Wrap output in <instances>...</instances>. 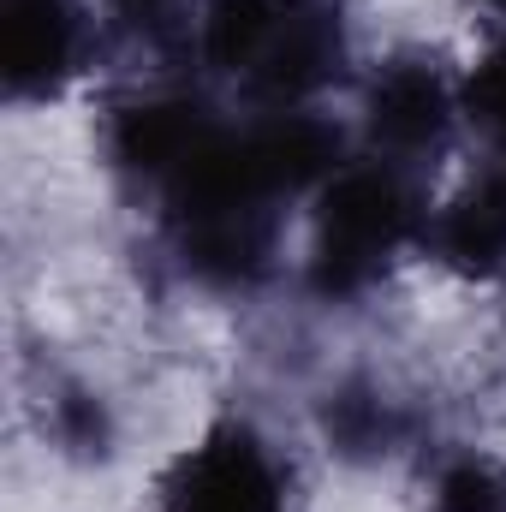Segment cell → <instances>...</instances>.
I'll return each instance as SVG.
<instances>
[{
	"label": "cell",
	"instance_id": "1",
	"mask_svg": "<svg viewBox=\"0 0 506 512\" xmlns=\"http://www.w3.org/2000/svg\"><path fill=\"white\" fill-rule=\"evenodd\" d=\"M411 233V197L387 179V173H346L328 191L322 209V286H358L381 268V256Z\"/></svg>",
	"mask_w": 506,
	"mask_h": 512
},
{
	"label": "cell",
	"instance_id": "2",
	"mask_svg": "<svg viewBox=\"0 0 506 512\" xmlns=\"http://www.w3.org/2000/svg\"><path fill=\"white\" fill-rule=\"evenodd\" d=\"M167 512H280V483L251 435H215L179 465Z\"/></svg>",
	"mask_w": 506,
	"mask_h": 512
},
{
	"label": "cell",
	"instance_id": "3",
	"mask_svg": "<svg viewBox=\"0 0 506 512\" xmlns=\"http://www.w3.org/2000/svg\"><path fill=\"white\" fill-rule=\"evenodd\" d=\"M72 54V24L54 0H12L6 12V72L18 90L48 84Z\"/></svg>",
	"mask_w": 506,
	"mask_h": 512
},
{
	"label": "cell",
	"instance_id": "4",
	"mask_svg": "<svg viewBox=\"0 0 506 512\" xmlns=\"http://www.w3.org/2000/svg\"><path fill=\"white\" fill-rule=\"evenodd\" d=\"M114 143H120V161H131V167L179 173L209 143V131L197 126L191 108H131L120 131H114Z\"/></svg>",
	"mask_w": 506,
	"mask_h": 512
},
{
	"label": "cell",
	"instance_id": "5",
	"mask_svg": "<svg viewBox=\"0 0 506 512\" xmlns=\"http://www.w3.org/2000/svg\"><path fill=\"white\" fill-rule=\"evenodd\" d=\"M370 114L387 143H429L441 131V84L423 66H393L370 96Z\"/></svg>",
	"mask_w": 506,
	"mask_h": 512
},
{
	"label": "cell",
	"instance_id": "6",
	"mask_svg": "<svg viewBox=\"0 0 506 512\" xmlns=\"http://www.w3.org/2000/svg\"><path fill=\"white\" fill-rule=\"evenodd\" d=\"M447 251L459 262H501L506 256V179L477 185L453 221H447Z\"/></svg>",
	"mask_w": 506,
	"mask_h": 512
},
{
	"label": "cell",
	"instance_id": "7",
	"mask_svg": "<svg viewBox=\"0 0 506 512\" xmlns=\"http://www.w3.org/2000/svg\"><path fill=\"white\" fill-rule=\"evenodd\" d=\"M441 512H506V483L483 465H459L441 483Z\"/></svg>",
	"mask_w": 506,
	"mask_h": 512
},
{
	"label": "cell",
	"instance_id": "8",
	"mask_svg": "<svg viewBox=\"0 0 506 512\" xmlns=\"http://www.w3.org/2000/svg\"><path fill=\"white\" fill-rule=\"evenodd\" d=\"M471 96H477V114H483L489 126H501V131H506V54H501V60H489V66L477 72Z\"/></svg>",
	"mask_w": 506,
	"mask_h": 512
}]
</instances>
